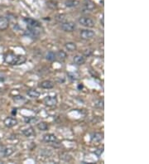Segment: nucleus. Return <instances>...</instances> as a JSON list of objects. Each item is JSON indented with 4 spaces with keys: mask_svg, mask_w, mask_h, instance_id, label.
<instances>
[{
    "mask_svg": "<svg viewBox=\"0 0 149 164\" xmlns=\"http://www.w3.org/2000/svg\"><path fill=\"white\" fill-rule=\"evenodd\" d=\"M4 124L7 128H12L18 124V120L13 117H7L4 119Z\"/></svg>",
    "mask_w": 149,
    "mask_h": 164,
    "instance_id": "9",
    "label": "nucleus"
},
{
    "mask_svg": "<svg viewBox=\"0 0 149 164\" xmlns=\"http://www.w3.org/2000/svg\"><path fill=\"white\" fill-rule=\"evenodd\" d=\"M103 139V134L102 133H95L91 135V141L99 143Z\"/></svg>",
    "mask_w": 149,
    "mask_h": 164,
    "instance_id": "16",
    "label": "nucleus"
},
{
    "mask_svg": "<svg viewBox=\"0 0 149 164\" xmlns=\"http://www.w3.org/2000/svg\"><path fill=\"white\" fill-rule=\"evenodd\" d=\"M37 129H38L40 131H46V130L48 129V124H47V123L46 122H39L37 124Z\"/></svg>",
    "mask_w": 149,
    "mask_h": 164,
    "instance_id": "21",
    "label": "nucleus"
},
{
    "mask_svg": "<svg viewBox=\"0 0 149 164\" xmlns=\"http://www.w3.org/2000/svg\"><path fill=\"white\" fill-rule=\"evenodd\" d=\"M82 7L84 11L92 12L95 8V4L92 0H84L82 4Z\"/></svg>",
    "mask_w": 149,
    "mask_h": 164,
    "instance_id": "6",
    "label": "nucleus"
},
{
    "mask_svg": "<svg viewBox=\"0 0 149 164\" xmlns=\"http://www.w3.org/2000/svg\"><path fill=\"white\" fill-rule=\"evenodd\" d=\"M103 149L102 148V149H97V150H95V153L97 156L99 157L101 154H102V153H103Z\"/></svg>",
    "mask_w": 149,
    "mask_h": 164,
    "instance_id": "25",
    "label": "nucleus"
},
{
    "mask_svg": "<svg viewBox=\"0 0 149 164\" xmlns=\"http://www.w3.org/2000/svg\"><path fill=\"white\" fill-rule=\"evenodd\" d=\"M95 105L97 108H99V109H103V99H99L95 104Z\"/></svg>",
    "mask_w": 149,
    "mask_h": 164,
    "instance_id": "24",
    "label": "nucleus"
},
{
    "mask_svg": "<svg viewBox=\"0 0 149 164\" xmlns=\"http://www.w3.org/2000/svg\"><path fill=\"white\" fill-rule=\"evenodd\" d=\"M56 57H57V59L60 61H64L67 58V54L64 51L60 50L56 53Z\"/></svg>",
    "mask_w": 149,
    "mask_h": 164,
    "instance_id": "18",
    "label": "nucleus"
},
{
    "mask_svg": "<svg viewBox=\"0 0 149 164\" xmlns=\"http://www.w3.org/2000/svg\"><path fill=\"white\" fill-rule=\"evenodd\" d=\"M24 121L26 122V124H32V123L36 122L37 121V118H35V117H26V118H24Z\"/></svg>",
    "mask_w": 149,
    "mask_h": 164,
    "instance_id": "23",
    "label": "nucleus"
},
{
    "mask_svg": "<svg viewBox=\"0 0 149 164\" xmlns=\"http://www.w3.org/2000/svg\"><path fill=\"white\" fill-rule=\"evenodd\" d=\"M46 59L49 61H56L57 60L56 52H54V51H48L46 55Z\"/></svg>",
    "mask_w": 149,
    "mask_h": 164,
    "instance_id": "22",
    "label": "nucleus"
},
{
    "mask_svg": "<svg viewBox=\"0 0 149 164\" xmlns=\"http://www.w3.org/2000/svg\"><path fill=\"white\" fill-rule=\"evenodd\" d=\"M8 26H9L8 18H5L4 16H0V31L6 30Z\"/></svg>",
    "mask_w": 149,
    "mask_h": 164,
    "instance_id": "13",
    "label": "nucleus"
},
{
    "mask_svg": "<svg viewBox=\"0 0 149 164\" xmlns=\"http://www.w3.org/2000/svg\"><path fill=\"white\" fill-rule=\"evenodd\" d=\"M25 34L27 37H29L31 38H38L40 35V32L38 31V28H32V27H28L27 30L26 31Z\"/></svg>",
    "mask_w": 149,
    "mask_h": 164,
    "instance_id": "8",
    "label": "nucleus"
},
{
    "mask_svg": "<svg viewBox=\"0 0 149 164\" xmlns=\"http://www.w3.org/2000/svg\"><path fill=\"white\" fill-rule=\"evenodd\" d=\"M80 36V38L83 39V40H90V39H92L95 36V32L93 30L84 29V30H81Z\"/></svg>",
    "mask_w": 149,
    "mask_h": 164,
    "instance_id": "4",
    "label": "nucleus"
},
{
    "mask_svg": "<svg viewBox=\"0 0 149 164\" xmlns=\"http://www.w3.org/2000/svg\"><path fill=\"white\" fill-rule=\"evenodd\" d=\"M27 61V57L23 55H16L13 52H8L4 55V61L12 65H20L24 64Z\"/></svg>",
    "mask_w": 149,
    "mask_h": 164,
    "instance_id": "1",
    "label": "nucleus"
},
{
    "mask_svg": "<svg viewBox=\"0 0 149 164\" xmlns=\"http://www.w3.org/2000/svg\"><path fill=\"white\" fill-rule=\"evenodd\" d=\"M54 85H55V84H54L53 81L50 80H43L42 82H40L38 85L39 87L42 88V89H52Z\"/></svg>",
    "mask_w": 149,
    "mask_h": 164,
    "instance_id": "12",
    "label": "nucleus"
},
{
    "mask_svg": "<svg viewBox=\"0 0 149 164\" xmlns=\"http://www.w3.org/2000/svg\"><path fill=\"white\" fill-rule=\"evenodd\" d=\"M85 61H86V59H85V57H84L83 55H76V56H75L74 58H73L74 63L77 65H83V64L85 63Z\"/></svg>",
    "mask_w": 149,
    "mask_h": 164,
    "instance_id": "14",
    "label": "nucleus"
},
{
    "mask_svg": "<svg viewBox=\"0 0 149 164\" xmlns=\"http://www.w3.org/2000/svg\"><path fill=\"white\" fill-rule=\"evenodd\" d=\"M65 4L67 8H74L77 7L80 4V2L78 0H67L65 1Z\"/></svg>",
    "mask_w": 149,
    "mask_h": 164,
    "instance_id": "20",
    "label": "nucleus"
},
{
    "mask_svg": "<svg viewBox=\"0 0 149 164\" xmlns=\"http://www.w3.org/2000/svg\"><path fill=\"white\" fill-rule=\"evenodd\" d=\"M15 110V111H12V115H16V114H17V111H16V110Z\"/></svg>",
    "mask_w": 149,
    "mask_h": 164,
    "instance_id": "26",
    "label": "nucleus"
},
{
    "mask_svg": "<svg viewBox=\"0 0 149 164\" xmlns=\"http://www.w3.org/2000/svg\"><path fill=\"white\" fill-rule=\"evenodd\" d=\"M22 133H23V134L25 137L27 138L34 137L35 135H36L34 129H33L32 127H31V126L30 127H27V128H25V129H22Z\"/></svg>",
    "mask_w": 149,
    "mask_h": 164,
    "instance_id": "11",
    "label": "nucleus"
},
{
    "mask_svg": "<svg viewBox=\"0 0 149 164\" xmlns=\"http://www.w3.org/2000/svg\"><path fill=\"white\" fill-rule=\"evenodd\" d=\"M65 48L68 51H75L77 49V46L75 42H66L65 44Z\"/></svg>",
    "mask_w": 149,
    "mask_h": 164,
    "instance_id": "19",
    "label": "nucleus"
},
{
    "mask_svg": "<svg viewBox=\"0 0 149 164\" xmlns=\"http://www.w3.org/2000/svg\"><path fill=\"white\" fill-rule=\"evenodd\" d=\"M14 151L15 149L12 147H5V146L0 147V153L5 157L11 156L12 154L14 153Z\"/></svg>",
    "mask_w": 149,
    "mask_h": 164,
    "instance_id": "7",
    "label": "nucleus"
},
{
    "mask_svg": "<svg viewBox=\"0 0 149 164\" xmlns=\"http://www.w3.org/2000/svg\"><path fill=\"white\" fill-rule=\"evenodd\" d=\"M1 92H2V89L0 88V93H1Z\"/></svg>",
    "mask_w": 149,
    "mask_h": 164,
    "instance_id": "27",
    "label": "nucleus"
},
{
    "mask_svg": "<svg viewBox=\"0 0 149 164\" xmlns=\"http://www.w3.org/2000/svg\"><path fill=\"white\" fill-rule=\"evenodd\" d=\"M78 22L81 26H83L84 27H88V28H91V27H95V21L88 18V17H81L78 19Z\"/></svg>",
    "mask_w": 149,
    "mask_h": 164,
    "instance_id": "2",
    "label": "nucleus"
},
{
    "mask_svg": "<svg viewBox=\"0 0 149 164\" xmlns=\"http://www.w3.org/2000/svg\"><path fill=\"white\" fill-rule=\"evenodd\" d=\"M25 21V23L27 24V27H32V28H39V27H41V25H40V23H39L38 21H37V20L32 19V18H25L24 19Z\"/></svg>",
    "mask_w": 149,
    "mask_h": 164,
    "instance_id": "10",
    "label": "nucleus"
},
{
    "mask_svg": "<svg viewBox=\"0 0 149 164\" xmlns=\"http://www.w3.org/2000/svg\"><path fill=\"white\" fill-rule=\"evenodd\" d=\"M0 141H1V138H0Z\"/></svg>",
    "mask_w": 149,
    "mask_h": 164,
    "instance_id": "28",
    "label": "nucleus"
},
{
    "mask_svg": "<svg viewBox=\"0 0 149 164\" xmlns=\"http://www.w3.org/2000/svg\"><path fill=\"white\" fill-rule=\"evenodd\" d=\"M43 140L46 143H53L56 141H57V138L53 134H46L43 136Z\"/></svg>",
    "mask_w": 149,
    "mask_h": 164,
    "instance_id": "15",
    "label": "nucleus"
},
{
    "mask_svg": "<svg viewBox=\"0 0 149 164\" xmlns=\"http://www.w3.org/2000/svg\"><path fill=\"white\" fill-rule=\"evenodd\" d=\"M27 95L32 99H37L40 96V92L37 91L35 89H30L27 91Z\"/></svg>",
    "mask_w": 149,
    "mask_h": 164,
    "instance_id": "17",
    "label": "nucleus"
},
{
    "mask_svg": "<svg viewBox=\"0 0 149 164\" xmlns=\"http://www.w3.org/2000/svg\"><path fill=\"white\" fill-rule=\"evenodd\" d=\"M43 102L45 104V105L48 107H54L56 106L58 103V99L57 96H46L43 99Z\"/></svg>",
    "mask_w": 149,
    "mask_h": 164,
    "instance_id": "5",
    "label": "nucleus"
},
{
    "mask_svg": "<svg viewBox=\"0 0 149 164\" xmlns=\"http://www.w3.org/2000/svg\"><path fill=\"white\" fill-rule=\"evenodd\" d=\"M61 28L64 32H74V31L76 29V24L74 23V22H63L61 23Z\"/></svg>",
    "mask_w": 149,
    "mask_h": 164,
    "instance_id": "3",
    "label": "nucleus"
}]
</instances>
